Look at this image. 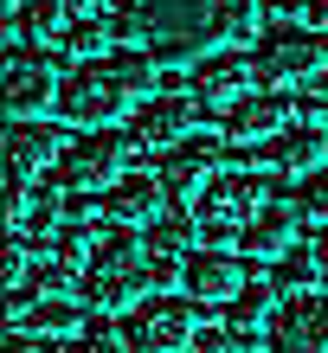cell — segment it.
<instances>
[{"instance_id": "6da1fadb", "label": "cell", "mask_w": 328, "mask_h": 353, "mask_svg": "<svg viewBox=\"0 0 328 353\" xmlns=\"http://www.w3.org/2000/svg\"><path fill=\"white\" fill-rule=\"evenodd\" d=\"M244 19L251 0H116L110 32L129 39L135 52H148L155 65H200L206 52H219Z\"/></svg>"}, {"instance_id": "7a4b0ae2", "label": "cell", "mask_w": 328, "mask_h": 353, "mask_svg": "<svg viewBox=\"0 0 328 353\" xmlns=\"http://www.w3.org/2000/svg\"><path fill=\"white\" fill-rule=\"evenodd\" d=\"M148 90H155V58L129 46V52H104V58H77L71 77L58 84L52 110L65 122H77V129H104V122H116Z\"/></svg>"}, {"instance_id": "3957f363", "label": "cell", "mask_w": 328, "mask_h": 353, "mask_svg": "<svg viewBox=\"0 0 328 353\" xmlns=\"http://www.w3.org/2000/svg\"><path fill=\"white\" fill-rule=\"evenodd\" d=\"M155 289V257L129 232H104L84 257V302L90 308H135Z\"/></svg>"}, {"instance_id": "277c9868", "label": "cell", "mask_w": 328, "mask_h": 353, "mask_svg": "<svg viewBox=\"0 0 328 353\" xmlns=\"http://www.w3.org/2000/svg\"><path fill=\"white\" fill-rule=\"evenodd\" d=\"M200 308L187 296H142L129 308V321H122V341L129 353H187L200 341Z\"/></svg>"}, {"instance_id": "5b68a950", "label": "cell", "mask_w": 328, "mask_h": 353, "mask_svg": "<svg viewBox=\"0 0 328 353\" xmlns=\"http://www.w3.org/2000/svg\"><path fill=\"white\" fill-rule=\"evenodd\" d=\"M271 199L277 193H271V180H264V174H225V180H213L206 193L193 199V219H200V232H213V238H225V232L238 238Z\"/></svg>"}, {"instance_id": "8992f818", "label": "cell", "mask_w": 328, "mask_h": 353, "mask_svg": "<svg viewBox=\"0 0 328 353\" xmlns=\"http://www.w3.org/2000/svg\"><path fill=\"white\" fill-rule=\"evenodd\" d=\"M193 116H200L193 90H155V97H142L135 116H129V148L135 154H174L180 141L193 135Z\"/></svg>"}, {"instance_id": "52a82bcc", "label": "cell", "mask_w": 328, "mask_h": 353, "mask_svg": "<svg viewBox=\"0 0 328 353\" xmlns=\"http://www.w3.org/2000/svg\"><path fill=\"white\" fill-rule=\"evenodd\" d=\"M52 180H58V193H110V186L122 180V135L90 129V135L65 141Z\"/></svg>"}, {"instance_id": "ba28073f", "label": "cell", "mask_w": 328, "mask_h": 353, "mask_svg": "<svg viewBox=\"0 0 328 353\" xmlns=\"http://www.w3.org/2000/svg\"><path fill=\"white\" fill-rule=\"evenodd\" d=\"M264 341H271V353H328V289L283 296L277 315L264 321Z\"/></svg>"}, {"instance_id": "9c48e42d", "label": "cell", "mask_w": 328, "mask_h": 353, "mask_svg": "<svg viewBox=\"0 0 328 353\" xmlns=\"http://www.w3.org/2000/svg\"><path fill=\"white\" fill-rule=\"evenodd\" d=\"M258 77L290 84V77H322L328 71V46L316 39V26H271L258 39Z\"/></svg>"}, {"instance_id": "30bf717a", "label": "cell", "mask_w": 328, "mask_h": 353, "mask_svg": "<svg viewBox=\"0 0 328 353\" xmlns=\"http://www.w3.org/2000/svg\"><path fill=\"white\" fill-rule=\"evenodd\" d=\"M251 84H258V58L251 52H232V46H219V52H206L193 65V77H187V90H193V103L200 110H232V103H244L251 97Z\"/></svg>"}, {"instance_id": "8fae6325", "label": "cell", "mask_w": 328, "mask_h": 353, "mask_svg": "<svg viewBox=\"0 0 328 353\" xmlns=\"http://www.w3.org/2000/svg\"><path fill=\"white\" fill-rule=\"evenodd\" d=\"M244 263L232 251H187L180 257V296H187L193 308H232L244 296Z\"/></svg>"}, {"instance_id": "7c38bea8", "label": "cell", "mask_w": 328, "mask_h": 353, "mask_svg": "<svg viewBox=\"0 0 328 353\" xmlns=\"http://www.w3.org/2000/svg\"><path fill=\"white\" fill-rule=\"evenodd\" d=\"M283 129H290V97L283 90H251L244 103L225 110V141L244 148V154H258L264 141H277Z\"/></svg>"}, {"instance_id": "4fadbf2b", "label": "cell", "mask_w": 328, "mask_h": 353, "mask_svg": "<svg viewBox=\"0 0 328 353\" xmlns=\"http://www.w3.org/2000/svg\"><path fill=\"white\" fill-rule=\"evenodd\" d=\"M58 84H65V77L52 71L46 52L13 46V58H7V110H13V122H32L46 103H58Z\"/></svg>"}, {"instance_id": "5bb4252c", "label": "cell", "mask_w": 328, "mask_h": 353, "mask_svg": "<svg viewBox=\"0 0 328 353\" xmlns=\"http://www.w3.org/2000/svg\"><path fill=\"white\" fill-rule=\"evenodd\" d=\"M219 141H206V135H187L174 154H161V193H168L174 205L180 199H200L206 186L219 180Z\"/></svg>"}, {"instance_id": "9a60e30c", "label": "cell", "mask_w": 328, "mask_h": 353, "mask_svg": "<svg viewBox=\"0 0 328 353\" xmlns=\"http://www.w3.org/2000/svg\"><path fill=\"white\" fill-rule=\"evenodd\" d=\"M161 174H122L110 193H104V219L116 232H129V225H155L161 219Z\"/></svg>"}, {"instance_id": "2e32d148", "label": "cell", "mask_w": 328, "mask_h": 353, "mask_svg": "<svg viewBox=\"0 0 328 353\" xmlns=\"http://www.w3.org/2000/svg\"><path fill=\"white\" fill-rule=\"evenodd\" d=\"M296 219H302L296 199H271V205H264V212L238 232V251H244V257H283V251H296Z\"/></svg>"}, {"instance_id": "e0dca14e", "label": "cell", "mask_w": 328, "mask_h": 353, "mask_svg": "<svg viewBox=\"0 0 328 353\" xmlns=\"http://www.w3.org/2000/svg\"><path fill=\"white\" fill-rule=\"evenodd\" d=\"M58 154H65V135L46 129V122H7V168L13 174H39V168H58Z\"/></svg>"}, {"instance_id": "ac0fdd59", "label": "cell", "mask_w": 328, "mask_h": 353, "mask_svg": "<svg viewBox=\"0 0 328 353\" xmlns=\"http://www.w3.org/2000/svg\"><path fill=\"white\" fill-rule=\"evenodd\" d=\"M264 168H277V174H316L322 168V135L316 129H283L277 141H264L258 148Z\"/></svg>"}, {"instance_id": "d6986e66", "label": "cell", "mask_w": 328, "mask_h": 353, "mask_svg": "<svg viewBox=\"0 0 328 353\" xmlns=\"http://www.w3.org/2000/svg\"><path fill=\"white\" fill-rule=\"evenodd\" d=\"M65 26V0H13V13H7V39L13 46H46V39Z\"/></svg>"}, {"instance_id": "ffe728a7", "label": "cell", "mask_w": 328, "mask_h": 353, "mask_svg": "<svg viewBox=\"0 0 328 353\" xmlns=\"http://www.w3.org/2000/svg\"><path fill=\"white\" fill-rule=\"evenodd\" d=\"M19 334H32V341H58V334H77V302L71 296H39L32 308H19Z\"/></svg>"}, {"instance_id": "44dd1931", "label": "cell", "mask_w": 328, "mask_h": 353, "mask_svg": "<svg viewBox=\"0 0 328 353\" xmlns=\"http://www.w3.org/2000/svg\"><path fill=\"white\" fill-rule=\"evenodd\" d=\"M193 232H200V219L187 205H174V212H161L155 225H142V244H148V257H187Z\"/></svg>"}, {"instance_id": "7402d4cb", "label": "cell", "mask_w": 328, "mask_h": 353, "mask_svg": "<svg viewBox=\"0 0 328 353\" xmlns=\"http://www.w3.org/2000/svg\"><path fill=\"white\" fill-rule=\"evenodd\" d=\"M264 315H277V308H271V283H244V296H238L232 308H225V327H232V334L244 341V334H251V327H258Z\"/></svg>"}, {"instance_id": "603a6c76", "label": "cell", "mask_w": 328, "mask_h": 353, "mask_svg": "<svg viewBox=\"0 0 328 353\" xmlns=\"http://www.w3.org/2000/svg\"><path fill=\"white\" fill-rule=\"evenodd\" d=\"M296 205H302V219L328 225V161H322L316 174H302V186H296Z\"/></svg>"}, {"instance_id": "cb8c5ba5", "label": "cell", "mask_w": 328, "mask_h": 353, "mask_svg": "<svg viewBox=\"0 0 328 353\" xmlns=\"http://www.w3.org/2000/svg\"><path fill=\"white\" fill-rule=\"evenodd\" d=\"M277 276L290 283V296H302V289L322 276V263H316V251H283V257H277Z\"/></svg>"}, {"instance_id": "d4e9b609", "label": "cell", "mask_w": 328, "mask_h": 353, "mask_svg": "<svg viewBox=\"0 0 328 353\" xmlns=\"http://www.w3.org/2000/svg\"><path fill=\"white\" fill-rule=\"evenodd\" d=\"M52 353H129V341L110 334V327H90L84 341H71V347H52Z\"/></svg>"}, {"instance_id": "484cf974", "label": "cell", "mask_w": 328, "mask_h": 353, "mask_svg": "<svg viewBox=\"0 0 328 353\" xmlns=\"http://www.w3.org/2000/svg\"><path fill=\"white\" fill-rule=\"evenodd\" d=\"M302 26H316V32L328 26V0H302Z\"/></svg>"}, {"instance_id": "4316f807", "label": "cell", "mask_w": 328, "mask_h": 353, "mask_svg": "<svg viewBox=\"0 0 328 353\" xmlns=\"http://www.w3.org/2000/svg\"><path fill=\"white\" fill-rule=\"evenodd\" d=\"M309 251H316V263H322V276H328V225H322V232L309 238Z\"/></svg>"}, {"instance_id": "83f0119b", "label": "cell", "mask_w": 328, "mask_h": 353, "mask_svg": "<svg viewBox=\"0 0 328 353\" xmlns=\"http://www.w3.org/2000/svg\"><path fill=\"white\" fill-rule=\"evenodd\" d=\"M65 7H71V13H110L116 0H65Z\"/></svg>"}, {"instance_id": "f1b7e54d", "label": "cell", "mask_w": 328, "mask_h": 353, "mask_svg": "<svg viewBox=\"0 0 328 353\" xmlns=\"http://www.w3.org/2000/svg\"><path fill=\"white\" fill-rule=\"evenodd\" d=\"M322 116H328V103H322Z\"/></svg>"}, {"instance_id": "f546056e", "label": "cell", "mask_w": 328, "mask_h": 353, "mask_svg": "<svg viewBox=\"0 0 328 353\" xmlns=\"http://www.w3.org/2000/svg\"><path fill=\"white\" fill-rule=\"evenodd\" d=\"M187 353H200V347H187Z\"/></svg>"}]
</instances>
